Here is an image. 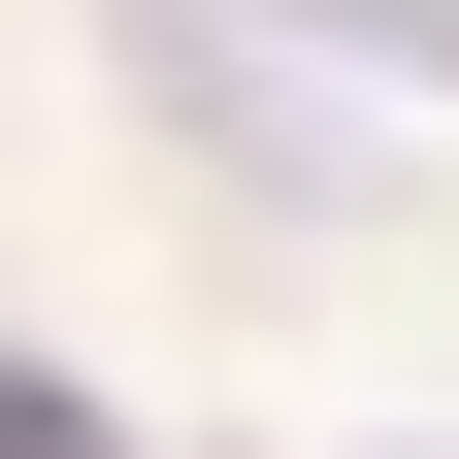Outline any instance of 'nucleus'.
Instances as JSON below:
<instances>
[{
    "mask_svg": "<svg viewBox=\"0 0 459 459\" xmlns=\"http://www.w3.org/2000/svg\"><path fill=\"white\" fill-rule=\"evenodd\" d=\"M296 33H361L394 99H459V0H296Z\"/></svg>",
    "mask_w": 459,
    "mask_h": 459,
    "instance_id": "f257e3e1",
    "label": "nucleus"
}]
</instances>
